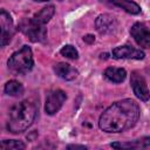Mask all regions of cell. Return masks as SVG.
<instances>
[{
	"label": "cell",
	"mask_w": 150,
	"mask_h": 150,
	"mask_svg": "<svg viewBox=\"0 0 150 150\" xmlns=\"http://www.w3.org/2000/svg\"><path fill=\"white\" fill-rule=\"evenodd\" d=\"M0 148L4 150H22L26 148L25 143H22L21 141H16V139H5L1 142Z\"/></svg>",
	"instance_id": "17"
},
{
	"label": "cell",
	"mask_w": 150,
	"mask_h": 150,
	"mask_svg": "<svg viewBox=\"0 0 150 150\" xmlns=\"http://www.w3.org/2000/svg\"><path fill=\"white\" fill-rule=\"evenodd\" d=\"M19 29L32 42H43L47 38V29L45 28V25H41L33 19H23L19 23Z\"/></svg>",
	"instance_id": "4"
},
{
	"label": "cell",
	"mask_w": 150,
	"mask_h": 150,
	"mask_svg": "<svg viewBox=\"0 0 150 150\" xmlns=\"http://www.w3.org/2000/svg\"><path fill=\"white\" fill-rule=\"evenodd\" d=\"M114 59H134L142 60L144 59V53L139 49H135L130 46H120L112 49Z\"/></svg>",
	"instance_id": "10"
},
{
	"label": "cell",
	"mask_w": 150,
	"mask_h": 150,
	"mask_svg": "<svg viewBox=\"0 0 150 150\" xmlns=\"http://www.w3.org/2000/svg\"><path fill=\"white\" fill-rule=\"evenodd\" d=\"M139 118V107L130 98L117 101L107 108L98 120L100 128L105 132H122L132 128Z\"/></svg>",
	"instance_id": "1"
},
{
	"label": "cell",
	"mask_w": 150,
	"mask_h": 150,
	"mask_svg": "<svg viewBox=\"0 0 150 150\" xmlns=\"http://www.w3.org/2000/svg\"><path fill=\"white\" fill-rule=\"evenodd\" d=\"M130 34L138 46L143 48L150 47V30L143 23H135L130 29Z\"/></svg>",
	"instance_id": "9"
},
{
	"label": "cell",
	"mask_w": 150,
	"mask_h": 150,
	"mask_svg": "<svg viewBox=\"0 0 150 150\" xmlns=\"http://www.w3.org/2000/svg\"><path fill=\"white\" fill-rule=\"evenodd\" d=\"M4 90L9 96H20V95L23 94V86L20 82H18L15 80H12V81H8L5 84Z\"/></svg>",
	"instance_id": "16"
},
{
	"label": "cell",
	"mask_w": 150,
	"mask_h": 150,
	"mask_svg": "<svg viewBox=\"0 0 150 150\" xmlns=\"http://www.w3.org/2000/svg\"><path fill=\"white\" fill-rule=\"evenodd\" d=\"M38 112L36 104L30 100L21 101L9 110L7 129L13 134H20L27 130L35 120Z\"/></svg>",
	"instance_id": "2"
},
{
	"label": "cell",
	"mask_w": 150,
	"mask_h": 150,
	"mask_svg": "<svg viewBox=\"0 0 150 150\" xmlns=\"http://www.w3.org/2000/svg\"><path fill=\"white\" fill-rule=\"evenodd\" d=\"M8 68L16 74H26L32 70L34 61L32 49L28 46H23L20 50L12 54L8 59Z\"/></svg>",
	"instance_id": "3"
},
{
	"label": "cell",
	"mask_w": 150,
	"mask_h": 150,
	"mask_svg": "<svg viewBox=\"0 0 150 150\" xmlns=\"http://www.w3.org/2000/svg\"><path fill=\"white\" fill-rule=\"evenodd\" d=\"M100 1L110 6L120 7L130 14H138L141 12V7L132 0H100Z\"/></svg>",
	"instance_id": "12"
},
{
	"label": "cell",
	"mask_w": 150,
	"mask_h": 150,
	"mask_svg": "<svg viewBox=\"0 0 150 150\" xmlns=\"http://www.w3.org/2000/svg\"><path fill=\"white\" fill-rule=\"evenodd\" d=\"M68 149H86V146L83 145H68Z\"/></svg>",
	"instance_id": "20"
},
{
	"label": "cell",
	"mask_w": 150,
	"mask_h": 150,
	"mask_svg": "<svg viewBox=\"0 0 150 150\" xmlns=\"http://www.w3.org/2000/svg\"><path fill=\"white\" fill-rule=\"evenodd\" d=\"M95 26L100 34H111L117 28V20L110 14H101L97 16Z\"/></svg>",
	"instance_id": "8"
},
{
	"label": "cell",
	"mask_w": 150,
	"mask_h": 150,
	"mask_svg": "<svg viewBox=\"0 0 150 150\" xmlns=\"http://www.w3.org/2000/svg\"><path fill=\"white\" fill-rule=\"evenodd\" d=\"M34 1H39V2H43V1H49V0H34Z\"/></svg>",
	"instance_id": "21"
},
{
	"label": "cell",
	"mask_w": 150,
	"mask_h": 150,
	"mask_svg": "<svg viewBox=\"0 0 150 150\" xmlns=\"http://www.w3.org/2000/svg\"><path fill=\"white\" fill-rule=\"evenodd\" d=\"M54 13H55V8H54V6H53V5H49V6L43 7V8H42L39 13H36L32 19H33L34 21L41 23V25H46V23L53 18Z\"/></svg>",
	"instance_id": "14"
},
{
	"label": "cell",
	"mask_w": 150,
	"mask_h": 150,
	"mask_svg": "<svg viewBox=\"0 0 150 150\" xmlns=\"http://www.w3.org/2000/svg\"><path fill=\"white\" fill-rule=\"evenodd\" d=\"M54 71L56 73V75L59 77H61L66 81H71V80L76 79L79 75V71L74 67H71L70 64L64 63V62L56 63L54 67Z\"/></svg>",
	"instance_id": "11"
},
{
	"label": "cell",
	"mask_w": 150,
	"mask_h": 150,
	"mask_svg": "<svg viewBox=\"0 0 150 150\" xmlns=\"http://www.w3.org/2000/svg\"><path fill=\"white\" fill-rule=\"evenodd\" d=\"M83 40H84L86 42H88V43H93V42L95 41V38H94L93 35H86V36L83 38Z\"/></svg>",
	"instance_id": "19"
},
{
	"label": "cell",
	"mask_w": 150,
	"mask_h": 150,
	"mask_svg": "<svg viewBox=\"0 0 150 150\" xmlns=\"http://www.w3.org/2000/svg\"><path fill=\"white\" fill-rule=\"evenodd\" d=\"M0 27H1V46L5 47L9 43L14 35V25L11 15L5 11L1 9L0 14Z\"/></svg>",
	"instance_id": "6"
},
{
	"label": "cell",
	"mask_w": 150,
	"mask_h": 150,
	"mask_svg": "<svg viewBox=\"0 0 150 150\" xmlns=\"http://www.w3.org/2000/svg\"><path fill=\"white\" fill-rule=\"evenodd\" d=\"M127 76V73L123 68H116V67H109L104 70V77L107 80H109L110 82H115V83H121L122 81H124Z\"/></svg>",
	"instance_id": "13"
},
{
	"label": "cell",
	"mask_w": 150,
	"mask_h": 150,
	"mask_svg": "<svg viewBox=\"0 0 150 150\" xmlns=\"http://www.w3.org/2000/svg\"><path fill=\"white\" fill-rule=\"evenodd\" d=\"M61 55L64 56V57H68V59H71V60H75L79 57V53L77 50L75 49V47H73L71 45H66L61 48L60 50Z\"/></svg>",
	"instance_id": "18"
},
{
	"label": "cell",
	"mask_w": 150,
	"mask_h": 150,
	"mask_svg": "<svg viewBox=\"0 0 150 150\" xmlns=\"http://www.w3.org/2000/svg\"><path fill=\"white\" fill-rule=\"evenodd\" d=\"M66 100H67V95L64 91L60 89L50 91L46 98V105H45L46 112L48 115H54L60 110V108L62 107Z\"/></svg>",
	"instance_id": "5"
},
{
	"label": "cell",
	"mask_w": 150,
	"mask_h": 150,
	"mask_svg": "<svg viewBox=\"0 0 150 150\" xmlns=\"http://www.w3.org/2000/svg\"><path fill=\"white\" fill-rule=\"evenodd\" d=\"M130 83L134 90V94L141 100V101H148L150 98V91L148 89L146 82L143 79L142 75H139L137 71L131 73V79Z\"/></svg>",
	"instance_id": "7"
},
{
	"label": "cell",
	"mask_w": 150,
	"mask_h": 150,
	"mask_svg": "<svg viewBox=\"0 0 150 150\" xmlns=\"http://www.w3.org/2000/svg\"><path fill=\"white\" fill-rule=\"evenodd\" d=\"M111 148L122 149V148H145L150 145V137H142L139 139H135L128 143H111Z\"/></svg>",
	"instance_id": "15"
}]
</instances>
